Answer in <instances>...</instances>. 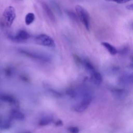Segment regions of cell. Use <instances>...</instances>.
Segmentation results:
<instances>
[{
  "label": "cell",
  "mask_w": 133,
  "mask_h": 133,
  "mask_svg": "<svg viewBox=\"0 0 133 133\" xmlns=\"http://www.w3.org/2000/svg\"><path fill=\"white\" fill-rule=\"evenodd\" d=\"M131 27H132V28L133 29V23L131 24Z\"/></svg>",
  "instance_id": "ffe728a7"
},
{
  "label": "cell",
  "mask_w": 133,
  "mask_h": 133,
  "mask_svg": "<svg viewBox=\"0 0 133 133\" xmlns=\"http://www.w3.org/2000/svg\"><path fill=\"white\" fill-rule=\"evenodd\" d=\"M78 18L83 24L87 30L90 29V17L88 11L82 6L77 5L75 7Z\"/></svg>",
  "instance_id": "3957f363"
},
{
  "label": "cell",
  "mask_w": 133,
  "mask_h": 133,
  "mask_svg": "<svg viewBox=\"0 0 133 133\" xmlns=\"http://www.w3.org/2000/svg\"><path fill=\"white\" fill-rule=\"evenodd\" d=\"M102 45L105 47V48L108 51V52L112 55H115L117 54V50L116 49V48L113 46V45H112L111 44H110V43H108V42H102L101 43Z\"/></svg>",
  "instance_id": "4fadbf2b"
},
{
  "label": "cell",
  "mask_w": 133,
  "mask_h": 133,
  "mask_svg": "<svg viewBox=\"0 0 133 133\" xmlns=\"http://www.w3.org/2000/svg\"><path fill=\"white\" fill-rule=\"evenodd\" d=\"M42 6L44 10L45 13L48 17V18L50 19V20L51 21L55 22V16L51 10V9L50 8V7L47 5V4L44 2L42 3Z\"/></svg>",
  "instance_id": "30bf717a"
},
{
  "label": "cell",
  "mask_w": 133,
  "mask_h": 133,
  "mask_svg": "<svg viewBox=\"0 0 133 133\" xmlns=\"http://www.w3.org/2000/svg\"><path fill=\"white\" fill-rule=\"evenodd\" d=\"M55 124H56V125L57 126H62L63 123H62V122L61 120H58V121H57L56 122Z\"/></svg>",
  "instance_id": "ac0fdd59"
},
{
  "label": "cell",
  "mask_w": 133,
  "mask_h": 133,
  "mask_svg": "<svg viewBox=\"0 0 133 133\" xmlns=\"http://www.w3.org/2000/svg\"><path fill=\"white\" fill-rule=\"evenodd\" d=\"M3 16L6 25L8 27L11 26L16 16L15 9L11 6L7 7L3 12Z\"/></svg>",
  "instance_id": "5b68a950"
},
{
  "label": "cell",
  "mask_w": 133,
  "mask_h": 133,
  "mask_svg": "<svg viewBox=\"0 0 133 133\" xmlns=\"http://www.w3.org/2000/svg\"><path fill=\"white\" fill-rule=\"evenodd\" d=\"M35 42L40 45L47 47H54L55 43L54 40L49 35L44 34H41L36 36L34 38Z\"/></svg>",
  "instance_id": "277c9868"
},
{
  "label": "cell",
  "mask_w": 133,
  "mask_h": 133,
  "mask_svg": "<svg viewBox=\"0 0 133 133\" xmlns=\"http://www.w3.org/2000/svg\"><path fill=\"white\" fill-rule=\"evenodd\" d=\"M11 117L17 120H23L24 118V115L18 110H14L10 113Z\"/></svg>",
  "instance_id": "7c38bea8"
},
{
  "label": "cell",
  "mask_w": 133,
  "mask_h": 133,
  "mask_svg": "<svg viewBox=\"0 0 133 133\" xmlns=\"http://www.w3.org/2000/svg\"><path fill=\"white\" fill-rule=\"evenodd\" d=\"M35 19V15L32 12L28 13L25 17V23L26 25L31 24Z\"/></svg>",
  "instance_id": "9a60e30c"
},
{
  "label": "cell",
  "mask_w": 133,
  "mask_h": 133,
  "mask_svg": "<svg viewBox=\"0 0 133 133\" xmlns=\"http://www.w3.org/2000/svg\"><path fill=\"white\" fill-rule=\"evenodd\" d=\"M83 64L84 67L85 68L86 70L88 72H89L90 74L93 73V72H95L96 71L95 68V67L92 65V64L88 60L84 59L83 60Z\"/></svg>",
  "instance_id": "5bb4252c"
},
{
  "label": "cell",
  "mask_w": 133,
  "mask_h": 133,
  "mask_svg": "<svg viewBox=\"0 0 133 133\" xmlns=\"http://www.w3.org/2000/svg\"><path fill=\"white\" fill-rule=\"evenodd\" d=\"M30 37V35L25 30H20L17 34L14 36V39L15 41L22 42L25 41Z\"/></svg>",
  "instance_id": "52a82bcc"
},
{
  "label": "cell",
  "mask_w": 133,
  "mask_h": 133,
  "mask_svg": "<svg viewBox=\"0 0 133 133\" xmlns=\"http://www.w3.org/2000/svg\"><path fill=\"white\" fill-rule=\"evenodd\" d=\"M90 74V81L94 84L99 85L102 81V77L101 74L96 71Z\"/></svg>",
  "instance_id": "ba28073f"
},
{
  "label": "cell",
  "mask_w": 133,
  "mask_h": 133,
  "mask_svg": "<svg viewBox=\"0 0 133 133\" xmlns=\"http://www.w3.org/2000/svg\"><path fill=\"white\" fill-rule=\"evenodd\" d=\"M18 51L23 56L38 61L42 62H49L51 61V58L48 55L43 53L24 48H19Z\"/></svg>",
  "instance_id": "6da1fadb"
},
{
  "label": "cell",
  "mask_w": 133,
  "mask_h": 133,
  "mask_svg": "<svg viewBox=\"0 0 133 133\" xmlns=\"http://www.w3.org/2000/svg\"><path fill=\"white\" fill-rule=\"evenodd\" d=\"M126 8L128 10H133V4H129L128 5H127L126 6Z\"/></svg>",
  "instance_id": "d6986e66"
},
{
  "label": "cell",
  "mask_w": 133,
  "mask_h": 133,
  "mask_svg": "<svg viewBox=\"0 0 133 133\" xmlns=\"http://www.w3.org/2000/svg\"><path fill=\"white\" fill-rule=\"evenodd\" d=\"M0 100L5 102H7L12 104H16L18 103L17 100L15 97L7 94L0 95Z\"/></svg>",
  "instance_id": "9c48e42d"
},
{
  "label": "cell",
  "mask_w": 133,
  "mask_h": 133,
  "mask_svg": "<svg viewBox=\"0 0 133 133\" xmlns=\"http://www.w3.org/2000/svg\"><path fill=\"white\" fill-rule=\"evenodd\" d=\"M68 131L71 133H77L79 132V129L77 127L71 126L68 128Z\"/></svg>",
  "instance_id": "2e32d148"
},
{
  "label": "cell",
  "mask_w": 133,
  "mask_h": 133,
  "mask_svg": "<svg viewBox=\"0 0 133 133\" xmlns=\"http://www.w3.org/2000/svg\"><path fill=\"white\" fill-rule=\"evenodd\" d=\"M53 121V118L51 116L44 115L42 116L38 121V125L40 126H46L50 124Z\"/></svg>",
  "instance_id": "8fae6325"
},
{
  "label": "cell",
  "mask_w": 133,
  "mask_h": 133,
  "mask_svg": "<svg viewBox=\"0 0 133 133\" xmlns=\"http://www.w3.org/2000/svg\"><path fill=\"white\" fill-rule=\"evenodd\" d=\"M80 95L79 101L74 106V110L77 112L84 111L89 107L92 100L91 96L86 90L81 91Z\"/></svg>",
  "instance_id": "7a4b0ae2"
},
{
  "label": "cell",
  "mask_w": 133,
  "mask_h": 133,
  "mask_svg": "<svg viewBox=\"0 0 133 133\" xmlns=\"http://www.w3.org/2000/svg\"><path fill=\"white\" fill-rule=\"evenodd\" d=\"M20 1H21V0H20Z\"/></svg>",
  "instance_id": "44dd1931"
},
{
  "label": "cell",
  "mask_w": 133,
  "mask_h": 133,
  "mask_svg": "<svg viewBox=\"0 0 133 133\" xmlns=\"http://www.w3.org/2000/svg\"><path fill=\"white\" fill-rule=\"evenodd\" d=\"M118 82L122 85H130L133 84V73H127L121 75L118 78Z\"/></svg>",
  "instance_id": "8992f818"
},
{
  "label": "cell",
  "mask_w": 133,
  "mask_h": 133,
  "mask_svg": "<svg viewBox=\"0 0 133 133\" xmlns=\"http://www.w3.org/2000/svg\"><path fill=\"white\" fill-rule=\"evenodd\" d=\"M105 1H109V2H114L118 4H124L128 2L132 1L133 0H105Z\"/></svg>",
  "instance_id": "e0dca14e"
}]
</instances>
